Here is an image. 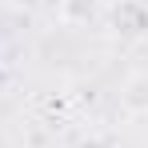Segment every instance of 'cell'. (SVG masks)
Here are the masks:
<instances>
[{
  "mask_svg": "<svg viewBox=\"0 0 148 148\" xmlns=\"http://www.w3.org/2000/svg\"><path fill=\"white\" fill-rule=\"evenodd\" d=\"M112 28L128 36V40H140L148 36V4L144 0H116L112 8Z\"/></svg>",
  "mask_w": 148,
  "mask_h": 148,
  "instance_id": "obj_1",
  "label": "cell"
},
{
  "mask_svg": "<svg viewBox=\"0 0 148 148\" xmlns=\"http://www.w3.org/2000/svg\"><path fill=\"white\" fill-rule=\"evenodd\" d=\"M120 108L128 116H148V72H132L120 84Z\"/></svg>",
  "mask_w": 148,
  "mask_h": 148,
  "instance_id": "obj_2",
  "label": "cell"
},
{
  "mask_svg": "<svg viewBox=\"0 0 148 148\" xmlns=\"http://www.w3.org/2000/svg\"><path fill=\"white\" fill-rule=\"evenodd\" d=\"M100 0H60V20L64 24H88L96 16Z\"/></svg>",
  "mask_w": 148,
  "mask_h": 148,
  "instance_id": "obj_3",
  "label": "cell"
},
{
  "mask_svg": "<svg viewBox=\"0 0 148 148\" xmlns=\"http://www.w3.org/2000/svg\"><path fill=\"white\" fill-rule=\"evenodd\" d=\"M28 144H32V148H44V136H40V132L32 128V132H28Z\"/></svg>",
  "mask_w": 148,
  "mask_h": 148,
  "instance_id": "obj_4",
  "label": "cell"
},
{
  "mask_svg": "<svg viewBox=\"0 0 148 148\" xmlns=\"http://www.w3.org/2000/svg\"><path fill=\"white\" fill-rule=\"evenodd\" d=\"M84 148H108V144H104V140H100V144H84Z\"/></svg>",
  "mask_w": 148,
  "mask_h": 148,
  "instance_id": "obj_5",
  "label": "cell"
}]
</instances>
